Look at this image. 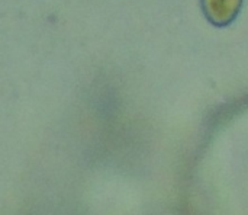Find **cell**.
<instances>
[{
    "label": "cell",
    "instance_id": "obj_1",
    "mask_svg": "<svg viewBox=\"0 0 248 215\" xmlns=\"http://www.w3.org/2000/svg\"><path fill=\"white\" fill-rule=\"evenodd\" d=\"M244 0H201L205 17L218 28L231 25L240 15Z\"/></svg>",
    "mask_w": 248,
    "mask_h": 215
}]
</instances>
